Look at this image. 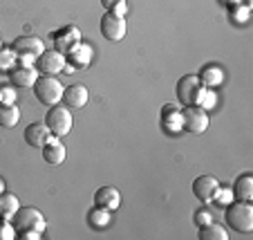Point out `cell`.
<instances>
[{"label":"cell","mask_w":253,"mask_h":240,"mask_svg":"<svg viewBox=\"0 0 253 240\" xmlns=\"http://www.w3.org/2000/svg\"><path fill=\"white\" fill-rule=\"evenodd\" d=\"M11 225L20 238H41L45 231V218L36 207H18L11 216Z\"/></svg>","instance_id":"1"},{"label":"cell","mask_w":253,"mask_h":240,"mask_svg":"<svg viewBox=\"0 0 253 240\" xmlns=\"http://www.w3.org/2000/svg\"><path fill=\"white\" fill-rule=\"evenodd\" d=\"M177 99L182 103L184 108L186 106H202V101H204V95H206V88L202 86L200 77L195 74H186L177 81Z\"/></svg>","instance_id":"2"},{"label":"cell","mask_w":253,"mask_h":240,"mask_svg":"<svg viewBox=\"0 0 253 240\" xmlns=\"http://www.w3.org/2000/svg\"><path fill=\"white\" fill-rule=\"evenodd\" d=\"M226 225L238 234H251L253 231V207L251 202H233L226 209Z\"/></svg>","instance_id":"3"},{"label":"cell","mask_w":253,"mask_h":240,"mask_svg":"<svg viewBox=\"0 0 253 240\" xmlns=\"http://www.w3.org/2000/svg\"><path fill=\"white\" fill-rule=\"evenodd\" d=\"M63 83L56 77H41L34 83V96L43 103V106H56L63 99Z\"/></svg>","instance_id":"4"},{"label":"cell","mask_w":253,"mask_h":240,"mask_svg":"<svg viewBox=\"0 0 253 240\" xmlns=\"http://www.w3.org/2000/svg\"><path fill=\"white\" fill-rule=\"evenodd\" d=\"M45 126L49 128V133H52L54 137H65L72 130V126H74L70 108H61L58 103L56 106H49L47 115H45Z\"/></svg>","instance_id":"5"},{"label":"cell","mask_w":253,"mask_h":240,"mask_svg":"<svg viewBox=\"0 0 253 240\" xmlns=\"http://www.w3.org/2000/svg\"><path fill=\"white\" fill-rule=\"evenodd\" d=\"M99 27H101V36H103L105 41H112V43L121 41L126 36V32H128L126 18L121 14H117V11H105Z\"/></svg>","instance_id":"6"},{"label":"cell","mask_w":253,"mask_h":240,"mask_svg":"<svg viewBox=\"0 0 253 240\" xmlns=\"http://www.w3.org/2000/svg\"><path fill=\"white\" fill-rule=\"evenodd\" d=\"M11 49L18 58H23V65H29L34 58H39L45 52V45L39 36H20V39L14 41Z\"/></svg>","instance_id":"7"},{"label":"cell","mask_w":253,"mask_h":240,"mask_svg":"<svg viewBox=\"0 0 253 240\" xmlns=\"http://www.w3.org/2000/svg\"><path fill=\"white\" fill-rule=\"evenodd\" d=\"M209 128V112L202 106H186L182 110V130L191 135H202Z\"/></svg>","instance_id":"8"},{"label":"cell","mask_w":253,"mask_h":240,"mask_svg":"<svg viewBox=\"0 0 253 240\" xmlns=\"http://www.w3.org/2000/svg\"><path fill=\"white\" fill-rule=\"evenodd\" d=\"M65 67H67L65 54L56 52V49L43 52L39 58H36V70H39V74H43V77H56V74L63 72Z\"/></svg>","instance_id":"9"},{"label":"cell","mask_w":253,"mask_h":240,"mask_svg":"<svg viewBox=\"0 0 253 240\" xmlns=\"http://www.w3.org/2000/svg\"><path fill=\"white\" fill-rule=\"evenodd\" d=\"M52 39H54V45H56L54 49L61 54H67L81 43V32H79V27H74V25H67V27L54 32Z\"/></svg>","instance_id":"10"},{"label":"cell","mask_w":253,"mask_h":240,"mask_svg":"<svg viewBox=\"0 0 253 240\" xmlns=\"http://www.w3.org/2000/svg\"><path fill=\"white\" fill-rule=\"evenodd\" d=\"M220 193V182L213 178V175H200V178L193 180V195L200 202H211L217 197Z\"/></svg>","instance_id":"11"},{"label":"cell","mask_w":253,"mask_h":240,"mask_svg":"<svg viewBox=\"0 0 253 240\" xmlns=\"http://www.w3.org/2000/svg\"><path fill=\"white\" fill-rule=\"evenodd\" d=\"M52 137L49 128L45 126V121H34L25 128V142H27L32 148H43L47 144V140Z\"/></svg>","instance_id":"12"},{"label":"cell","mask_w":253,"mask_h":240,"mask_svg":"<svg viewBox=\"0 0 253 240\" xmlns=\"http://www.w3.org/2000/svg\"><path fill=\"white\" fill-rule=\"evenodd\" d=\"M87 99H90V92H87V88L83 86V83H74V86H70V88H65L63 90V103H65V108H83L87 103Z\"/></svg>","instance_id":"13"},{"label":"cell","mask_w":253,"mask_h":240,"mask_svg":"<svg viewBox=\"0 0 253 240\" xmlns=\"http://www.w3.org/2000/svg\"><path fill=\"white\" fill-rule=\"evenodd\" d=\"M9 79L16 88H34L39 79V70L32 65H16L9 70Z\"/></svg>","instance_id":"14"},{"label":"cell","mask_w":253,"mask_h":240,"mask_svg":"<svg viewBox=\"0 0 253 240\" xmlns=\"http://www.w3.org/2000/svg\"><path fill=\"white\" fill-rule=\"evenodd\" d=\"M41 153H43V162H47L49 166H58V164L65 162L67 150H65V146L58 142V137L52 135V137L47 140V144L41 148Z\"/></svg>","instance_id":"15"},{"label":"cell","mask_w":253,"mask_h":240,"mask_svg":"<svg viewBox=\"0 0 253 240\" xmlns=\"http://www.w3.org/2000/svg\"><path fill=\"white\" fill-rule=\"evenodd\" d=\"M94 204L101 209H108V211H117L121 204V193L115 187H101L94 193Z\"/></svg>","instance_id":"16"},{"label":"cell","mask_w":253,"mask_h":240,"mask_svg":"<svg viewBox=\"0 0 253 240\" xmlns=\"http://www.w3.org/2000/svg\"><path fill=\"white\" fill-rule=\"evenodd\" d=\"M162 126L170 133L182 130V110H177L175 106H164L162 110Z\"/></svg>","instance_id":"17"},{"label":"cell","mask_w":253,"mask_h":240,"mask_svg":"<svg viewBox=\"0 0 253 240\" xmlns=\"http://www.w3.org/2000/svg\"><path fill=\"white\" fill-rule=\"evenodd\" d=\"M20 121V108L16 103H0V126L14 128Z\"/></svg>","instance_id":"18"},{"label":"cell","mask_w":253,"mask_h":240,"mask_svg":"<svg viewBox=\"0 0 253 240\" xmlns=\"http://www.w3.org/2000/svg\"><path fill=\"white\" fill-rule=\"evenodd\" d=\"M222 79H224V72L217 65H206L200 72V81L204 88H217L222 83Z\"/></svg>","instance_id":"19"},{"label":"cell","mask_w":253,"mask_h":240,"mask_svg":"<svg viewBox=\"0 0 253 240\" xmlns=\"http://www.w3.org/2000/svg\"><path fill=\"white\" fill-rule=\"evenodd\" d=\"M67 54H70V67L72 70H74V67H85L92 58V49L87 48L85 43H79L77 48L72 49V52H67Z\"/></svg>","instance_id":"20"},{"label":"cell","mask_w":253,"mask_h":240,"mask_svg":"<svg viewBox=\"0 0 253 240\" xmlns=\"http://www.w3.org/2000/svg\"><path fill=\"white\" fill-rule=\"evenodd\" d=\"M235 197L242 202H251L253 200V175H242L235 180Z\"/></svg>","instance_id":"21"},{"label":"cell","mask_w":253,"mask_h":240,"mask_svg":"<svg viewBox=\"0 0 253 240\" xmlns=\"http://www.w3.org/2000/svg\"><path fill=\"white\" fill-rule=\"evenodd\" d=\"M200 240H229V234H226L224 227L215 225V222H209V225L200 227Z\"/></svg>","instance_id":"22"},{"label":"cell","mask_w":253,"mask_h":240,"mask_svg":"<svg viewBox=\"0 0 253 240\" xmlns=\"http://www.w3.org/2000/svg\"><path fill=\"white\" fill-rule=\"evenodd\" d=\"M18 207H20V202L14 193H0V216L2 218H9L11 220V216L18 211Z\"/></svg>","instance_id":"23"},{"label":"cell","mask_w":253,"mask_h":240,"mask_svg":"<svg viewBox=\"0 0 253 240\" xmlns=\"http://www.w3.org/2000/svg\"><path fill=\"white\" fill-rule=\"evenodd\" d=\"M110 213L112 211L101 209V207L92 209V211L87 213V225L94 227V229H105V227H108V222H110Z\"/></svg>","instance_id":"24"},{"label":"cell","mask_w":253,"mask_h":240,"mask_svg":"<svg viewBox=\"0 0 253 240\" xmlns=\"http://www.w3.org/2000/svg\"><path fill=\"white\" fill-rule=\"evenodd\" d=\"M14 238H16V229L11 225V220L0 216V240H14Z\"/></svg>","instance_id":"25"},{"label":"cell","mask_w":253,"mask_h":240,"mask_svg":"<svg viewBox=\"0 0 253 240\" xmlns=\"http://www.w3.org/2000/svg\"><path fill=\"white\" fill-rule=\"evenodd\" d=\"M209 222H213V216H211L209 209H197L195 211V225L204 227V225H209Z\"/></svg>","instance_id":"26"},{"label":"cell","mask_w":253,"mask_h":240,"mask_svg":"<svg viewBox=\"0 0 253 240\" xmlns=\"http://www.w3.org/2000/svg\"><path fill=\"white\" fill-rule=\"evenodd\" d=\"M16 92L9 86H0V103H14Z\"/></svg>","instance_id":"27"},{"label":"cell","mask_w":253,"mask_h":240,"mask_svg":"<svg viewBox=\"0 0 253 240\" xmlns=\"http://www.w3.org/2000/svg\"><path fill=\"white\" fill-rule=\"evenodd\" d=\"M101 5L105 7V11H115L117 7L126 5V0H101Z\"/></svg>","instance_id":"28"},{"label":"cell","mask_w":253,"mask_h":240,"mask_svg":"<svg viewBox=\"0 0 253 240\" xmlns=\"http://www.w3.org/2000/svg\"><path fill=\"white\" fill-rule=\"evenodd\" d=\"M14 56H16V54H11V52H7V56H0V67H2V65L11 67V63H14Z\"/></svg>","instance_id":"29"},{"label":"cell","mask_w":253,"mask_h":240,"mask_svg":"<svg viewBox=\"0 0 253 240\" xmlns=\"http://www.w3.org/2000/svg\"><path fill=\"white\" fill-rule=\"evenodd\" d=\"M217 195H220V193H217ZM215 200H217V202H229V200H231V193H229V191H224L220 197H215Z\"/></svg>","instance_id":"30"},{"label":"cell","mask_w":253,"mask_h":240,"mask_svg":"<svg viewBox=\"0 0 253 240\" xmlns=\"http://www.w3.org/2000/svg\"><path fill=\"white\" fill-rule=\"evenodd\" d=\"M2 189H5V184H2V180H0V193H2Z\"/></svg>","instance_id":"31"}]
</instances>
